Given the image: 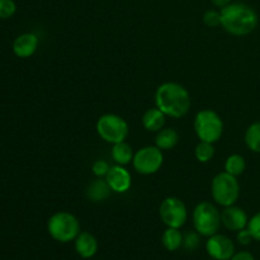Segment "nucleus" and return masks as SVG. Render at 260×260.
<instances>
[{
	"instance_id": "obj_1",
	"label": "nucleus",
	"mask_w": 260,
	"mask_h": 260,
	"mask_svg": "<svg viewBox=\"0 0 260 260\" xmlns=\"http://www.w3.org/2000/svg\"><path fill=\"white\" fill-rule=\"evenodd\" d=\"M189 91L173 81L161 84L155 93V104L168 117L182 118L190 109Z\"/></svg>"
},
{
	"instance_id": "obj_2",
	"label": "nucleus",
	"mask_w": 260,
	"mask_h": 260,
	"mask_svg": "<svg viewBox=\"0 0 260 260\" xmlns=\"http://www.w3.org/2000/svg\"><path fill=\"white\" fill-rule=\"evenodd\" d=\"M221 25L233 36H246L258 25V14L249 5L230 3L221 8Z\"/></svg>"
},
{
	"instance_id": "obj_3",
	"label": "nucleus",
	"mask_w": 260,
	"mask_h": 260,
	"mask_svg": "<svg viewBox=\"0 0 260 260\" xmlns=\"http://www.w3.org/2000/svg\"><path fill=\"white\" fill-rule=\"evenodd\" d=\"M47 230L53 240L58 243H69L75 240L76 236L80 234V222L73 213L60 211L50 217Z\"/></svg>"
},
{
	"instance_id": "obj_4",
	"label": "nucleus",
	"mask_w": 260,
	"mask_h": 260,
	"mask_svg": "<svg viewBox=\"0 0 260 260\" xmlns=\"http://www.w3.org/2000/svg\"><path fill=\"white\" fill-rule=\"evenodd\" d=\"M221 212L213 203L201 202L193 211V226L196 231L202 236H210L217 234L221 226Z\"/></svg>"
},
{
	"instance_id": "obj_5",
	"label": "nucleus",
	"mask_w": 260,
	"mask_h": 260,
	"mask_svg": "<svg viewBox=\"0 0 260 260\" xmlns=\"http://www.w3.org/2000/svg\"><path fill=\"white\" fill-rule=\"evenodd\" d=\"M194 131L201 141L215 144L223 134L222 118L212 109H202L196 114Z\"/></svg>"
},
{
	"instance_id": "obj_6",
	"label": "nucleus",
	"mask_w": 260,
	"mask_h": 260,
	"mask_svg": "<svg viewBox=\"0 0 260 260\" xmlns=\"http://www.w3.org/2000/svg\"><path fill=\"white\" fill-rule=\"evenodd\" d=\"M211 193H212L213 201L222 207L235 205L240 194V184L238 182V177H234L226 172L218 173L212 180Z\"/></svg>"
},
{
	"instance_id": "obj_7",
	"label": "nucleus",
	"mask_w": 260,
	"mask_h": 260,
	"mask_svg": "<svg viewBox=\"0 0 260 260\" xmlns=\"http://www.w3.org/2000/svg\"><path fill=\"white\" fill-rule=\"evenodd\" d=\"M96 132L108 144H117V142L126 141L128 136V123L113 113H107L99 117L96 122Z\"/></svg>"
},
{
	"instance_id": "obj_8",
	"label": "nucleus",
	"mask_w": 260,
	"mask_h": 260,
	"mask_svg": "<svg viewBox=\"0 0 260 260\" xmlns=\"http://www.w3.org/2000/svg\"><path fill=\"white\" fill-rule=\"evenodd\" d=\"M162 162H164L162 150H160L157 146L142 147L139 151L135 152L134 160H132L135 170L142 175H151L157 173Z\"/></svg>"
},
{
	"instance_id": "obj_9",
	"label": "nucleus",
	"mask_w": 260,
	"mask_h": 260,
	"mask_svg": "<svg viewBox=\"0 0 260 260\" xmlns=\"http://www.w3.org/2000/svg\"><path fill=\"white\" fill-rule=\"evenodd\" d=\"M160 218L168 228L180 229L188 218V211L184 202L177 197H168L160 205Z\"/></svg>"
},
{
	"instance_id": "obj_10",
	"label": "nucleus",
	"mask_w": 260,
	"mask_h": 260,
	"mask_svg": "<svg viewBox=\"0 0 260 260\" xmlns=\"http://www.w3.org/2000/svg\"><path fill=\"white\" fill-rule=\"evenodd\" d=\"M206 250L208 255L215 260H230L235 254V245L226 235L215 234L208 238Z\"/></svg>"
},
{
	"instance_id": "obj_11",
	"label": "nucleus",
	"mask_w": 260,
	"mask_h": 260,
	"mask_svg": "<svg viewBox=\"0 0 260 260\" xmlns=\"http://www.w3.org/2000/svg\"><path fill=\"white\" fill-rule=\"evenodd\" d=\"M221 222L228 230L230 231H240L243 229L248 228V215L243 208L233 205L229 207H223L221 213Z\"/></svg>"
},
{
	"instance_id": "obj_12",
	"label": "nucleus",
	"mask_w": 260,
	"mask_h": 260,
	"mask_svg": "<svg viewBox=\"0 0 260 260\" xmlns=\"http://www.w3.org/2000/svg\"><path fill=\"white\" fill-rule=\"evenodd\" d=\"M107 183L111 187L112 192L126 193L131 188V174L122 165H113L106 175Z\"/></svg>"
},
{
	"instance_id": "obj_13",
	"label": "nucleus",
	"mask_w": 260,
	"mask_h": 260,
	"mask_svg": "<svg viewBox=\"0 0 260 260\" xmlns=\"http://www.w3.org/2000/svg\"><path fill=\"white\" fill-rule=\"evenodd\" d=\"M38 48V37L35 33H23L13 42V52L20 58L30 57Z\"/></svg>"
},
{
	"instance_id": "obj_14",
	"label": "nucleus",
	"mask_w": 260,
	"mask_h": 260,
	"mask_svg": "<svg viewBox=\"0 0 260 260\" xmlns=\"http://www.w3.org/2000/svg\"><path fill=\"white\" fill-rule=\"evenodd\" d=\"M75 250L81 258H93L98 251V240L90 233H80L75 239Z\"/></svg>"
},
{
	"instance_id": "obj_15",
	"label": "nucleus",
	"mask_w": 260,
	"mask_h": 260,
	"mask_svg": "<svg viewBox=\"0 0 260 260\" xmlns=\"http://www.w3.org/2000/svg\"><path fill=\"white\" fill-rule=\"evenodd\" d=\"M111 192L112 189L108 183H107V180L98 178V179L93 180L86 188V198L95 203L103 202L111 196Z\"/></svg>"
},
{
	"instance_id": "obj_16",
	"label": "nucleus",
	"mask_w": 260,
	"mask_h": 260,
	"mask_svg": "<svg viewBox=\"0 0 260 260\" xmlns=\"http://www.w3.org/2000/svg\"><path fill=\"white\" fill-rule=\"evenodd\" d=\"M165 116L157 107L155 108L147 109L142 116V126L150 132H157L161 128H164L165 124Z\"/></svg>"
},
{
	"instance_id": "obj_17",
	"label": "nucleus",
	"mask_w": 260,
	"mask_h": 260,
	"mask_svg": "<svg viewBox=\"0 0 260 260\" xmlns=\"http://www.w3.org/2000/svg\"><path fill=\"white\" fill-rule=\"evenodd\" d=\"M134 150L126 141L117 142L112 147V159L117 165L124 167L129 164L134 160Z\"/></svg>"
},
{
	"instance_id": "obj_18",
	"label": "nucleus",
	"mask_w": 260,
	"mask_h": 260,
	"mask_svg": "<svg viewBox=\"0 0 260 260\" xmlns=\"http://www.w3.org/2000/svg\"><path fill=\"white\" fill-rule=\"evenodd\" d=\"M178 141H179V135L174 128H161L157 131L155 137V146L159 147L160 150H172L173 147L177 146Z\"/></svg>"
},
{
	"instance_id": "obj_19",
	"label": "nucleus",
	"mask_w": 260,
	"mask_h": 260,
	"mask_svg": "<svg viewBox=\"0 0 260 260\" xmlns=\"http://www.w3.org/2000/svg\"><path fill=\"white\" fill-rule=\"evenodd\" d=\"M161 243L164 248L169 251H175L183 245V234L179 229L168 228L161 236Z\"/></svg>"
},
{
	"instance_id": "obj_20",
	"label": "nucleus",
	"mask_w": 260,
	"mask_h": 260,
	"mask_svg": "<svg viewBox=\"0 0 260 260\" xmlns=\"http://www.w3.org/2000/svg\"><path fill=\"white\" fill-rule=\"evenodd\" d=\"M246 162L241 155L233 154L226 159L225 162V172L229 174L234 175V177H239L245 172Z\"/></svg>"
},
{
	"instance_id": "obj_21",
	"label": "nucleus",
	"mask_w": 260,
	"mask_h": 260,
	"mask_svg": "<svg viewBox=\"0 0 260 260\" xmlns=\"http://www.w3.org/2000/svg\"><path fill=\"white\" fill-rule=\"evenodd\" d=\"M245 144L253 152L260 154V122L250 124L245 132Z\"/></svg>"
},
{
	"instance_id": "obj_22",
	"label": "nucleus",
	"mask_w": 260,
	"mask_h": 260,
	"mask_svg": "<svg viewBox=\"0 0 260 260\" xmlns=\"http://www.w3.org/2000/svg\"><path fill=\"white\" fill-rule=\"evenodd\" d=\"M196 157L200 162H208L215 156V147L213 144L207 141H200V144L196 146Z\"/></svg>"
},
{
	"instance_id": "obj_23",
	"label": "nucleus",
	"mask_w": 260,
	"mask_h": 260,
	"mask_svg": "<svg viewBox=\"0 0 260 260\" xmlns=\"http://www.w3.org/2000/svg\"><path fill=\"white\" fill-rule=\"evenodd\" d=\"M17 12L14 0H0V19H9Z\"/></svg>"
},
{
	"instance_id": "obj_24",
	"label": "nucleus",
	"mask_w": 260,
	"mask_h": 260,
	"mask_svg": "<svg viewBox=\"0 0 260 260\" xmlns=\"http://www.w3.org/2000/svg\"><path fill=\"white\" fill-rule=\"evenodd\" d=\"M203 23L210 28H215L221 25V12H217V10L213 9L207 10L203 14Z\"/></svg>"
},
{
	"instance_id": "obj_25",
	"label": "nucleus",
	"mask_w": 260,
	"mask_h": 260,
	"mask_svg": "<svg viewBox=\"0 0 260 260\" xmlns=\"http://www.w3.org/2000/svg\"><path fill=\"white\" fill-rule=\"evenodd\" d=\"M201 239L198 233H187L183 235V245L187 250H196L200 246Z\"/></svg>"
},
{
	"instance_id": "obj_26",
	"label": "nucleus",
	"mask_w": 260,
	"mask_h": 260,
	"mask_svg": "<svg viewBox=\"0 0 260 260\" xmlns=\"http://www.w3.org/2000/svg\"><path fill=\"white\" fill-rule=\"evenodd\" d=\"M109 169H111V167H109L108 162L106 161V160H96V161H94L93 167H91V170H93V174L95 175L96 178H106V175L108 174Z\"/></svg>"
},
{
	"instance_id": "obj_27",
	"label": "nucleus",
	"mask_w": 260,
	"mask_h": 260,
	"mask_svg": "<svg viewBox=\"0 0 260 260\" xmlns=\"http://www.w3.org/2000/svg\"><path fill=\"white\" fill-rule=\"evenodd\" d=\"M249 231L253 235L254 240L260 241V212L255 213L248 222Z\"/></svg>"
},
{
	"instance_id": "obj_28",
	"label": "nucleus",
	"mask_w": 260,
	"mask_h": 260,
	"mask_svg": "<svg viewBox=\"0 0 260 260\" xmlns=\"http://www.w3.org/2000/svg\"><path fill=\"white\" fill-rule=\"evenodd\" d=\"M254 240L253 235H251V233L249 231L248 228L243 229V230L238 231V241L239 244H241V245L246 246V245H250L251 241Z\"/></svg>"
},
{
	"instance_id": "obj_29",
	"label": "nucleus",
	"mask_w": 260,
	"mask_h": 260,
	"mask_svg": "<svg viewBox=\"0 0 260 260\" xmlns=\"http://www.w3.org/2000/svg\"><path fill=\"white\" fill-rule=\"evenodd\" d=\"M230 260H255L254 259L253 254L249 253V251H239L233 255V258Z\"/></svg>"
},
{
	"instance_id": "obj_30",
	"label": "nucleus",
	"mask_w": 260,
	"mask_h": 260,
	"mask_svg": "<svg viewBox=\"0 0 260 260\" xmlns=\"http://www.w3.org/2000/svg\"><path fill=\"white\" fill-rule=\"evenodd\" d=\"M211 2H212L213 4L216 5V7L223 8V7H226V5L230 4V3L233 2V0H211Z\"/></svg>"
}]
</instances>
